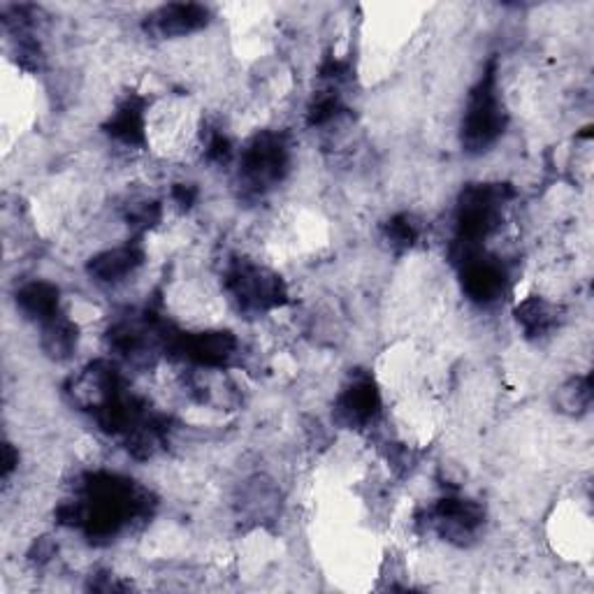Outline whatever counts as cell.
I'll use <instances>...</instances> for the list:
<instances>
[{
    "label": "cell",
    "mask_w": 594,
    "mask_h": 594,
    "mask_svg": "<svg viewBox=\"0 0 594 594\" xmlns=\"http://www.w3.org/2000/svg\"><path fill=\"white\" fill-rule=\"evenodd\" d=\"M504 102L497 91L495 70H491L470 96V105H466L462 123V140L470 152H485V148L497 142V138L504 133Z\"/></svg>",
    "instance_id": "obj_1"
},
{
    "label": "cell",
    "mask_w": 594,
    "mask_h": 594,
    "mask_svg": "<svg viewBox=\"0 0 594 594\" xmlns=\"http://www.w3.org/2000/svg\"><path fill=\"white\" fill-rule=\"evenodd\" d=\"M226 286L242 311H267L279 307L286 297L284 284L277 274L249 263H240L232 270Z\"/></svg>",
    "instance_id": "obj_2"
},
{
    "label": "cell",
    "mask_w": 594,
    "mask_h": 594,
    "mask_svg": "<svg viewBox=\"0 0 594 594\" xmlns=\"http://www.w3.org/2000/svg\"><path fill=\"white\" fill-rule=\"evenodd\" d=\"M288 167V146L282 135L263 133L242 152V179L256 190L277 184Z\"/></svg>",
    "instance_id": "obj_3"
},
{
    "label": "cell",
    "mask_w": 594,
    "mask_h": 594,
    "mask_svg": "<svg viewBox=\"0 0 594 594\" xmlns=\"http://www.w3.org/2000/svg\"><path fill=\"white\" fill-rule=\"evenodd\" d=\"M432 525L443 539L464 543L466 539H474L483 525V508L472 499H441L432 508Z\"/></svg>",
    "instance_id": "obj_4"
},
{
    "label": "cell",
    "mask_w": 594,
    "mask_h": 594,
    "mask_svg": "<svg viewBox=\"0 0 594 594\" xmlns=\"http://www.w3.org/2000/svg\"><path fill=\"white\" fill-rule=\"evenodd\" d=\"M209 12L196 3H169L148 14L146 29L158 37H179L207 26Z\"/></svg>",
    "instance_id": "obj_5"
},
{
    "label": "cell",
    "mask_w": 594,
    "mask_h": 594,
    "mask_svg": "<svg viewBox=\"0 0 594 594\" xmlns=\"http://www.w3.org/2000/svg\"><path fill=\"white\" fill-rule=\"evenodd\" d=\"M381 399L378 391L372 386V381H355L337 399V418L349 428H363L372 422L378 414Z\"/></svg>",
    "instance_id": "obj_6"
},
{
    "label": "cell",
    "mask_w": 594,
    "mask_h": 594,
    "mask_svg": "<svg viewBox=\"0 0 594 594\" xmlns=\"http://www.w3.org/2000/svg\"><path fill=\"white\" fill-rule=\"evenodd\" d=\"M142 265V251L135 246H117L102 251L89 265L91 277L102 284H119Z\"/></svg>",
    "instance_id": "obj_7"
},
{
    "label": "cell",
    "mask_w": 594,
    "mask_h": 594,
    "mask_svg": "<svg viewBox=\"0 0 594 594\" xmlns=\"http://www.w3.org/2000/svg\"><path fill=\"white\" fill-rule=\"evenodd\" d=\"M16 307L29 318L45 323L52 316L58 314V288L47 282L26 284L16 293Z\"/></svg>",
    "instance_id": "obj_8"
},
{
    "label": "cell",
    "mask_w": 594,
    "mask_h": 594,
    "mask_svg": "<svg viewBox=\"0 0 594 594\" xmlns=\"http://www.w3.org/2000/svg\"><path fill=\"white\" fill-rule=\"evenodd\" d=\"M42 349L56 360H66L77 349V326L61 311L42 323Z\"/></svg>",
    "instance_id": "obj_9"
},
{
    "label": "cell",
    "mask_w": 594,
    "mask_h": 594,
    "mask_svg": "<svg viewBox=\"0 0 594 594\" xmlns=\"http://www.w3.org/2000/svg\"><path fill=\"white\" fill-rule=\"evenodd\" d=\"M518 323L527 332V337H543L558 323V307L541 300V297H529L518 307Z\"/></svg>",
    "instance_id": "obj_10"
},
{
    "label": "cell",
    "mask_w": 594,
    "mask_h": 594,
    "mask_svg": "<svg viewBox=\"0 0 594 594\" xmlns=\"http://www.w3.org/2000/svg\"><path fill=\"white\" fill-rule=\"evenodd\" d=\"M592 391H590V378H571L569 384L562 388V405L571 414H581L590 407Z\"/></svg>",
    "instance_id": "obj_11"
},
{
    "label": "cell",
    "mask_w": 594,
    "mask_h": 594,
    "mask_svg": "<svg viewBox=\"0 0 594 594\" xmlns=\"http://www.w3.org/2000/svg\"><path fill=\"white\" fill-rule=\"evenodd\" d=\"M420 235V228H418V221L409 215H402V217H395L391 223H388V240L393 246H399V249H407L411 246Z\"/></svg>",
    "instance_id": "obj_12"
}]
</instances>
